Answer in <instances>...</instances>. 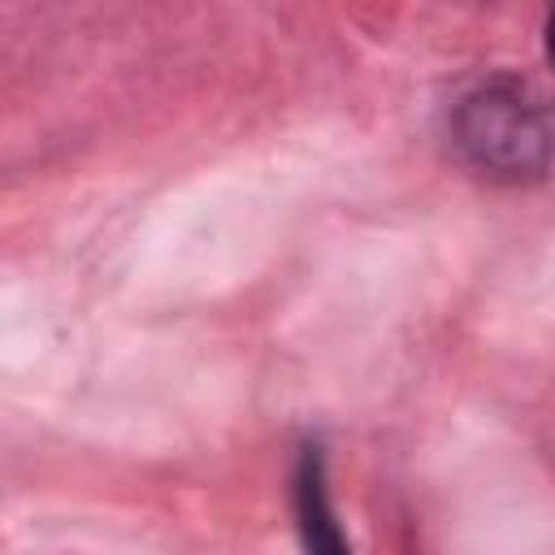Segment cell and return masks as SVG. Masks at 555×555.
I'll use <instances>...</instances> for the list:
<instances>
[{
  "label": "cell",
  "instance_id": "obj_1",
  "mask_svg": "<svg viewBox=\"0 0 555 555\" xmlns=\"http://www.w3.org/2000/svg\"><path fill=\"white\" fill-rule=\"evenodd\" d=\"M460 156L490 182L538 178L551 160V126L520 82H486L460 100L451 121Z\"/></svg>",
  "mask_w": 555,
  "mask_h": 555
},
{
  "label": "cell",
  "instance_id": "obj_2",
  "mask_svg": "<svg viewBox=\"0 0 555 555\" xmlns=\"http://www.w3.org/2000/svg\"><path fill=\"white\" fill-rule=\"evenodd\" d=\"M295 525H299V542L308 555H351L343 525L334 520V507H330L325 460L317 442H308L295 464Z\"/></svg>",
  "mask_w": 555,
  "mask_h": 555
},
{
  "label": "cell",
  "instance_id": "obj_3",
  "mask_svg": "<svg viewBox=\"0 0 555 555\" xmlns=\"http://www.w3.org/2000/svg\"><path fill=\"white\" fill-rule=\"evenodd\" d=\"M546 56H551V65H555V13L546 17Z\"/></svg>",
  "mask_w": 555,
  "mask_h": 555
}]
</instances>
